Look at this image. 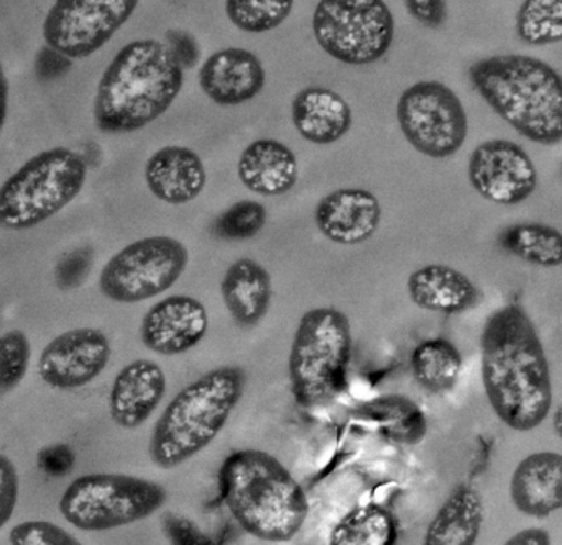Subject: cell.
Wrapping results in <instances>:
<instances>
[{
    "label": "cell",
    "mask_w": 562,
    "mask_h": 545,
    "mask_svg": "<svg viewBox=\"0 0 562 545\" xmlns=\"http://www.w3.org/2000/svg\"><path fill=\"white\" fill-rule=\"evenodd\" d=\"M482 382L492 411L515 432L537 431L553 409V378L540 333L524 307L508 303L485 320Z\"/></svg>",
    "instance_id": "cell-1"
},
{
    "label": "cell",
    "mask_w": 562,
    "mask_h": 545,
    "mask_svg": "<svg viewBox=\"0 0 562 545\" xmlns=\"http://www.w3.org/2000/svg\"><path fill=\"white\" fill-rule=\"evenodd\" d=\"M183 69L160 40L127 43L102 73L95 91V127L104 134H131L147 127L177 101Z\"/></svg>",
    "instance_id": "cell-2"
},
{
    "label": "cell",
    "mask_w": 562,
    "mask_h": 545,
    "mask_svg": "<svg viewBox=\"0 0 562 545\" xmlns=\"http://www.w3.org/2000/svg\"><path fill=\"white\" fill-rule=\"evenodd\" d=\"M217 487L237 524L266 543H290L310 514L306 491L269 452L246 448L231 454L221 465Z\"/></svg>",
    "instance_id": "cell-3"
},
{
    "label": "cell",
    "mask_w": 562,
    "mask_h": 545,
    "mask_svg": "<svg viewBox=\"0 0 562 545\" xmlns=\"http://www.w3.org/2000/svg\"><path fill=\"white\" fill-rule=\"evenodd\" d=\"M477 94L508 125L540 145L562 142V76L535 56L507 53L469 68Z\"/></svg>",
    "instance_id": "cell-4"
},
{
    "label": "cell",
    "mask_w": 562,
    "mask_h": 545,
    "mask_svg": "<svg viewBox=\"0 0 562 545\" xmlns=\"http://www.w3.org/2000/svg\"><path fill=\"white\" fill-rule=\"evenodd\" d=\"M246 389V372L221 366L181 389L151 432L148 455L161 470H175L210 447L229 422Z\"/></svg>",
    "instance_id": "cell-5"
},
{
    "label": "cell",
    "mask_w": 562,
    "mask_h": 545,
    "mask_svg": "<svg viewBox=\"0 0 562 545\" xmlns=\"http://www.w3.org/2000/svg\"><path fill=\"white\" fill-rule=\"evenodd\" d=\"M352 330L346 313L333 307L301 316L288 358L291 394L304 409L336 401L349 382Z\"/></svg>",
    "instance_id": "cell-6"
},
{
    "label": "cell",
    "mask_w": 562,
    "mask_h": 545,
    "mask_svg": "<svg viewBox=\"0 0 562 545\" xmlns=\"http://www.w3.org/2000/svg\"><path fill=\"white\" fill-rule=\"evenodd\" d=\"M88 180V164L78 152L53 147L13 171L0 187V227L40 226L78 198Z\"/></svg>",
    "instance_id": "cell-7"
},
{
    "label": "cell",
    "mask_w": 562,
    "mask_h": 545,
    "mask_svg": "<svg viewBox=\"0 0 562 545\" xmlns=\"http://www.w3.org/2000/svg\"><path fill=\"white\" fill-rule=\"evenodd\" d=\"M165 487L122 474L82 475L59 498L66 523L86 533H104L140 523L167 503Z\"/></svg>",
    "instance_id": "cell-8"
},
{
    "label": "cell",
    "mask_w": 562,
    "mask_h": 545,
    "mask_svg": "<svg viewBox=\"0 0 562 545\" xmlns=\"http://www.w3.org/2000/svg\"><path fill=\"white\" fill-rule=\"evenodd\" d=\"M313 33L330 58L367 66L389 53L395 19L382 0H323L314 9Z\"/></svg>",
    "instance_id": "cell-9"
},
{
    "label": "cell",
    "mask_w": 562,
    "mask_h": 545,
    "mask_svg": "<svg viewBox=\"0 0 562 545\" xmlns=\"http://www.w3.org/2000/svg\"><path fill=\"white\" fill-rule=\"evenodd\" d=\"M190 254L181 241L151 236L111 257L99 276V290L112 302L138 303L170 290L187 270Z\"/></svg>",
    "instance_id": "cell-10"
},
{
    "label": "cell",
    "mask_w": 562,
    "mask_h": 545,
    "mask_svg": "<svg viewBox=\"0 0 562 545\" xmlns=\"http://www.w3.org/2000/svg\"><path fill=\"white\" fill-rule=\"evenodd\" d=\"M396 119L408 144L436 160L458 154L468 138V112L445 82L431 79L406 88L396 104Z\"/></svg>",
    "instance_id": "cell-11"
},
{
    "label": "cell",
    "mask_w": 562,
    "mask_h": 545,
    "mask_svg": "<svg viewBox=\"0 0 562 545\" xmlns=\"http://www.w3.org/2000/svg\"><path fill=\"white\" fill-rule=\"evenodd\" d=\"M137 7V0H59L43 20V40L71 62L89 58L128 22Z\"/></svg>",
    "instance_id": "cell-12"
},
{
    "label": "cell",
    "mask_w": 562,
    "mask_h": 545,
    "mask_svg": "<svg viewBox=\"0 0 562 545\" xmlns=\"http://www.w3.org/2000/svg\"><path fill=\"white\" fill-rule=\"evenodd\" d=\"M468 177L482 198L502 207L524 203L540 181L528 152L507 138L477 145L469 157Z\"/></svg>",
    "instance_id": "cell-13"
},
{
    "label": "cell",
    "mask_w": 562,
    "mask_h": 545,
    "mask_svg": "<svg viewBox=\"0 0 562 545\" xmlns=\"http://www.w3.org/2000/svg\"><path fill=\"white\" fill-rule=\"evenodd\" d=\"M111 356V342L101 330H68L43 348L38 376L56 391H78L104 372Z\"/></svg>",
    "instance_id": "cell-14"
},
{
    "label": "cell",
    "mask_w": 562,
    "mask_h": 545,
    "mask_svg": "<svg viewBox=\"0 0 562 545\" xmlns=\"http://www.w3.org/2000/svg\"><path fill=\"white\" fill-rule=\"evenodd\" d=\"M210 330L206 307L188 296H171L150 307L140 325L145 348L161 356H178L200 345Z\"/></svg>",
    "instance_id": "cell-15"
},
{
    "label": "cell",
    "mask_w": 562,
    "mask_h": 545,
    "mask_svg": "<svg viewBox=\"0 0 562 545\" xmlns=\"http://www.w3.org/2000/svg\"><path fill=\"white\" fill-rule=\"evenodd\" d=\"M382 207L379 198L362 188H340L321 198L314 221L330 243L356 246L366 243L379 230Z\"/></svg>",
    "instance_id": "cell-16"
},
{
    "label": "cell",
    "mask_w": 562,
    "mask_h": 545,
    "mask_svg": "<svg viewBox=\"0 0 562 545\" xmlns=\"http://www.w3.org/2000/svg\"><path fill=\"white\" fill-rule=\"evenodd\" d=\"M167 392V376L150 359H135L119 371L109 392V414L124 431L142 427Z\"/></svg>",
    "instance_id": "cell-17"
},
{
    "label": "cell",
    "mask_w": 562,
    "mask_h": 545,
    "mask_svg": "<svg viewBox=\"0 0 562 545\" xmlns=\"http://www.w3.org/2000/svg\"><path fill=\"white\" fill-rule=\"evenodd\" d=\"M266 81V68L259 56L237 46L213 53L200 69V88L217 105L252 101Z\"/></svg>",
    "instance_id": "cell-18"
},
{
    "label": "cell",
    "mask_w": 562,
    "mask_h": 545,
    "mask_svg": "<svg viewBox=\"0 0 562 545\" xmlns=\"http://www.w3.org/2000/svg\"><path fill=\"white\" fill-rule=\"evenodd\" d=\"M515 510L533 520H547L562 510V455L535 452L525 457L510 478Z\"/></svg>",
    "instance_id": "cell-19"
},
{
    "label": "cell",
    "mask_w": 562,
    "mask_h": 545,
    "mask_svg": "<svg viewBox=\"0 0 562 545\" xmlns=\"http://www.w3.org/2000/svg\"><path fill=\"white\" fill-rule=\"evenodd\" d=\"M145 181L157 200L187 204L196 200L206 187L203 158L184 145H165L145 165Z\"/></svg>",
    "instance_id": "cell-20"
},
{
    "label": "cell",
    "mask_w": 562,
    "mask_h": 545,
    "mask_svg": "<svg viewBox=\"0 0 562 545\" xmlns=\"http://www.w3.org/2000/svg\"><path fill=\"white\" fill-rule=\"evenodd\" d=\"M291 119L297 134L314 145L340 141L353 121L349 102L339 92L321 86H310L294 96Z\"/></svg>",
    "instance_id": "cell-21"
},
{
    "label": "cell",
    "mask_w": 562,
    "mask_h": 545,
    "mask_svg": "<svg viewBox=\"0 0 562 545\" xmlns=\"http://www.w3.org/2000/svg\"><path fill=\"white\" fill-rule=\"evenodd\" d=\"M237 175L247 190L262 197H281L297 183V158L283 142L259 138L247 145L237 162Z\"/></svg>",
    "instance_id": "cell-22"
},
{
    "label": "cell",
    "mask_w": 562,
    "mask_h": 545,
    "mask_svg": "<svg viewBox=\"0 0 562 545\" xmlns=\"http://www.w3.org/2000/svg\"><path fill=\"white\" fill-rule=\"evenodd\" d=\"M409 300L428 312L456 315L477 305L481 293L461 270L446 264H426L408 277Z\"/></svg>",
    "instance_id": "cell-23"
},
{
    "label": "cell",
    "mask_w": 562,
    "mask_h": 545,
    "mask_svg": "<svg viewBox=\"0 0 562 545\" xmlns=\"http://www.w3.org/2000/svg\"><path fill=\"white\" fill-rule=\"evenodd\" d=\"M272 293L269 270L249 257L231 264L221 282L224 305L243 329H252L262 322L269 313Z\"/></svg>",
    "instance_id": "cell-24"
},
{
    "label": "cell",
    "mask_w": 562,
    "mask_h": 545,
    "mask_svg": "<svg viewBox=\"0 0 562 545\" xmlns=\"http://www.w3.org/2000/svg\"><path fill=\"white\" fill-rule=\"evenodd\" d=\"M484 521V498L477 488L458 485L436 511L422 545H475Z\"/></svg>",
    "instance_id": "cell-25"
},
{
    "label": "cell",
    "mask_w": 562,
    "mask_h": 545,
    "mask_svg": "<svg viewBox=\"0 0 562 545\" xmlns=\"http://www.w3.org/2000/svg\"><path fill=\"white\" fill-rule=\"evenodd\" d=\"M357 418L395 444L418 445L428 434L425 412L405 396H383L366 402L357 409Z\"/></svg>",
    "instance_id": "cell-26"
},
{
    "label": "cell",
    "mask_w": 562,
    "mask_h": 545,
    "mask_svg": "<svg viewBox=\"0 0 562 545\" xmlns=\"http://www.w3.org/2000/svg\"><path fill=\"white\" fill-rule=\"evenodd\" d=\"M413 378L431 394H446L458 386L462 372V355L454 343L446 338H429L412 353Z\"/></svg>",
    "instance_id": "cell-27"
},
{
    "label": "cell",
    "mask_w": 562,
    "mask_h": 545,
    "mask_svg": "<svg viewBox=\"0 0 562 545\" xmlns=\"http://www.w3.org/2000/svg\"><path fill=\"white\" fill-rule=\"evenodd\" d=\"M398 523L382 504L353 507L329 534L327 545H395Z\"/></svg>",
    "instance_id": "cell-28"
},
{
    "label": "cell",
    "mask_w": 562,
    "mask_h": 545,
    "mask_svg": "<svg viewBox=\"0 0 562 545\" xmlns=\"http://www.w3.org/2000/svg\"><path fill=\"white\" fill-rule=\"evenodd\" d=\"M501 244L505 251L531 266H562V233L550 224H514L502 233Z\"/></svg>",
    "instance_id": "cell-29"
},
{
    "label": "cell",
    "mask_w": 562,
    "mask_h": 545,
    "mask_svg": "<svg viewBox=\"0 0 562 545\" xmlns=\"http://www.w3.org/2000/svg\"><path fill=\"white\" fill-rule=\"evenodd\" d=\"M517 33L531 46L562 42V0H530L517 12Z\"/></svg>",
    "instance_id": "cell-30"
},
{
    "label": "cell",
    "mask_w": 562,
    "mask_h": 545,
    "mask_svg": "<svg viewBox=\"0 0 562 545\" xmlns=\"http://www.w3.org/2000/svg\"><path fill=\"white\" fill-rule=\"evenodd\" d=\"M231 22L247 33H266L279 29L281 23L293 12V2H244L229 0L224 5Z\"/></svg>",
    "instance_id": "cell-31"
},
{
    "label": "cell",
    "mask_w": 562,
    "mask_h": 545,
    "mask_svg": "<svg viewBox=\"0 0 562 545\" xmlns=\"http://www.w3.org/2000/svg\"><path fill=\"white\" fill-rule=\"evenodd\" d=\"M32 345L22 330H9L0 335V396L19 388L29 372Z\"/></svg>",
    "instance_id": "cell-32"
},
{
    "label": "cell",
    "mask_w": 562,
    "mask_h": 545,
    "mask_svg": "<svg viewBox=\"0 0 562 545\" xmlns=\"http://www.w3.org/2000/svg\"><path fill=\"white\" fill-rule=\"evenodd\" d=\"M267 218V208L259 201H237L217 218L214 231L223 240H252L266 226Z\"/></svg>",
    "instance_id": "cell-33"
},
{
    "label": "cell",
    "mask_w": 562,
    "mask_h": 545,
    "mask_svg": "<svg viewBox=\"0 0 562 545\" xmlns=\"http://www.w3.org/2000/svg\"><path fill=\"white\" fill-rule=\"evenodd\" d=\"M10 545H85L78 537L52 521H23L12 527Z\"/></svg>",
    "instance_id": "cell-34"
},
{
    "label": "cell",
    "mask_w": 562,
    "mask_h": 545,
    "mask_svg": "<svg viewBox=\"0 0 562 545\" xmlns=\"http://www.w3.org/2000/svg\"><path fill=\"white\" fill-rule=\"evenodd\" d=\"M165 537L171 545H217L216 541L204 533L200 526L190 518L180 514H165L164 524Z\"/></svg>",
    "instance_id": "cell-35"
},
{
    "label": "cell",
    "mask_w": 562,
    "mask_h": 545,
    "mask_svg": "<svg viewBox=\"0 0 562 545\" xmlns=\"http://www.w3.org/2000/svg\"><path fill=\"white\" fill-rule=\"evenodd\" d=\"M19 494V471L7 455L0 454V531L12 520Z\"/></svg>",
    "instance_id": "cell-36"
},
{
    "label": "cell",
    "mask_w": 562,
    "mask_h": 545,
    "mask_svg": "<svg viewBox=\"0 0 562 545\" xmlns=\"http://www.w3.org/2000/svg\"><path fill=\"white\" fill-rule=\"evenodd\" d=\"M92 263V253L89 251H72L56 267V280L61 289H72L86 279L89 266Z\"/></svg>",
    "instance_id": "cell-37"
},
{
    "label": "cell",
    "mask_w": 562,
    "mask_h": 545,
    "mask_svg": "<svg viewBox=\"0 0 562 545\" xmlns=\"http://www.w3.org/2000/svg\"><path fill=\"white\" fill-rule=\"evenodd\" d=\"M164 43L181 69H191L196 66L198 59H200V46L193 35L183 30H168Z\"/></svg>",
    "instance_id": "cell-38"
},
{
    "label": "cell",
    "mask_w": 562,
    "mask_h": 545,
    "mask_svg": "<svg viewBox=\"0 0 562 545\" xmlns=\"http://www.w3.org/2000/svg\"><path fill=\"white\" fill-rule=\"evenodd\" d=\"M405 9L429 29H439L448 20V3L442 0H406Z\"/></svg>",
    "instance_id": "cell-39"
},
{
    "label": "cell",
    "mask_w": 562,
    "mask_h": 545,
    "mask_svg": "<svg viewBox=\"0 0 562 545\" xmlns=\"http://www.w3.org/2000/svg\"><path fill=\"white\" fill-rule=\"evenodd\" d=\"M71 59L66 58L61 53L55 52L49 46H43L35 58L36 76L42 79L58 78L71 68Z\"/></svg>",
    "instance_id": "cell-40"
},
{
    "label": "cell",
    "mask_w": 562,
    "mask_h": 545,
    "mask_svg": "<svg viewBox=\"0 0 562 545\" xmlns=\"http://www.w3.org/2000/svg\"><path fill=\"white\" fill-rule=\"evenodd\" d=\"M502 545H553V541L544 527H528V530L514 534Z\"/></svg>",
    "instance_id": "cell-41"
},
{
    "label": "cell",
    "mask_w": 562,
    "mask_h": 545,
    "mask_svg": "<svg viewBox=\"0 0 562 545\" xmlns=\"http://www.w3.org/2000/svg\"><path fill=\"white\" fill-rule=\"evenodd\" d=\"M9 79H7L2 63H0V134H2V129L7 121V114H9Z\"/></svg>",
    "instance_id": "cell-42"
},
{
    "label": "cell",
    "mask_w": 562,
    "mask_h": 545,
    "mask_svg": "<svg viewBox=\"0 0 562 545\" xmlns=\"http://www.w3.org/2000/svg\"><path fill=\"white\" fill-rule=\"evenodd\" d=\"M551 422H553L554 434H557V437L562 441V404L557 409V411H554Z\"/></svg>",
    "instance_id": "cell-43"
}]
</instances>
